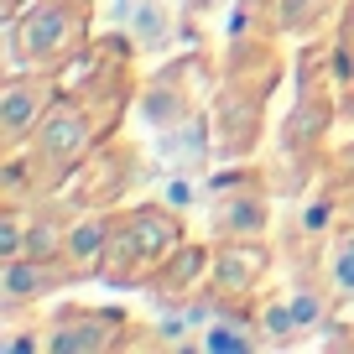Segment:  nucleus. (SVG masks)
I'll return each mask as SVG.
<instances>
[{
    "instance_id": "nucleus-14",
    "label": "nucleus",
    "mask_w": 354,
    "mask_h": 354,
    "mask_svg": "<svg viewBox=\"0 0 354 354\" xmlns=\"http://www.w3.org/2000/svg\"><path fill=\"white\" fill-rule=\"evenodd\" d=\"M156 198L167 203L172 214H183L188 219L193 209H203V203H214V183L198 172V167H177V172L162 177V188H156Z\"/></svg>"
},
{
    "instance_id": "nucleus-6",
    "label": "nucleus",
    "mask_w": 354,
    "mask_h": 354,
    "mask_svg": "<svg viewBox=\"0 0 354 354\" xmlns=\"http://www.w3.org/2000/svg\"><path fill=\"white\" fill-rule=\"evenodd\" d=\"M328 287H292L281 292V297H266L261 308H255V318H261L266 328V344H297L308 339L313 328H323V318H328Z\"/></svg>"
},
{
    "instance_id": "nucleus-12",
    "label": "nucleus",
    "mask_w": 354,
    "mask_h": 354,
    "mask_svg": "<svg viewBox=\"0 0 354 354\" xmlns=\"http://www.w3.org/2000/svg\"><path fill=\"white\" fill-rule=\"evenodd\" d=\"M209 141H214V131H209V120H203L198 110L183 115V120H172L162 131V162H167V172H177V167H203V162H209Z\"/></svg>"
},
{
    "instance_id": "nucleus-13",
    "label": "nucleus",
    "mask_w": 354,
    "mask_h": 354,
    "mask_svg": "<svg viewBox=\"0 0 354 354\" xmlns=\"http://www.w3.org/2000/svg\"><path fill=\"white\" fill-rule=\"evenodd\" d=\"M209 214H214V234L219 240H245V234L266 230V198L261 193H214Z\"/></svg>"
},
{
    "instance_id": "nucleus-19",
    "label": "nucleus",
    "mask_w": 354,
    "mask_h": 354,
    "mask_svg": "<svg viewBox=\"0 0 354 354\" xmlns=\"http://www.w3.org/2000/svg\"><path fill=\"white\" fill-rule=\"evenodd\" d=\"M344 37H349V47H354V16H349V26H344Z\"/></svg>"
},
{
    "instance_id": "nucleus-10",
    "label": "nucleus",
    "mask_w": 354,
    "mask_h": 354,
    "mask_svg": "<svg viewBox=\"0 0 354 354\" xmlns=\"http://www.w3.org/2000/svg\"><path fill=\"white\" fill-rule=\"evenodd\" d=\"M261 344H266V328H261V318H255L250 308L214 297V313H209V323H203L193 349L198 354H255Z\"/></svg>"
},
{
    "instance_id": "nucleus-8",
    "label": "nucleus",
    "mask_w": 354,
    "mask_h": 354,
    "mask_svg": "<svg viewBox=\"0 0 354 354\" xmlns=\"http://www.w3.org/2000/svg\"><path fill=\"white\" fill-rule=\"evenodd\" d=\"M78 271L68 261H57V255H11V261L0 266V302H6V313L26 308V302H42L53 297L57 287H68Z\"/></svg>"
},
{
    "instance_id": "nucleus-18",
    "label": "nucleus",
    "mask_w": 354,
    "mask_h": 354,
    "mask_svg": "<svg viewBox=\"0 0 354 354\" xmlns=\"http://www.w3.org/2000/svg\"><path fill=\"white\" fill-rule=\"evenodd\" d=\"M183 6H188V11H209L214 0H183Z\"/></svg>"
},
{
    "instance_id": "nucleus-5",
    "label": "nucleus",
    "mask_w": 354,
    "mask_h": 354,
    "mask_svg": "<svg viewBox=\"0 0 354 354\" xmlns=\"http://www.w3.org/2000/svg\"><path fill=\"white\" fill-rule=\"evenodd\" d=\"M53 104H57V78H47V68H16L0 88V141H6V151L32 141Z\"/></svg>"
},
{
    "instance_id": "nucleus-7",
    "label": "nucleus",
    "mask_w": 354,
    "mask_h": 354,
    "mask_svg": "<svg viewBox=\"0 0 354 354\" xmlns=\"http://www.w3.org/2000/svg\"><path fill=\"white\" fill-rule=\"evenodd\" d=\"M266 271H271V250H266L255 234H245V240H224L219 250H214L209 292L219 302H240V297H250V292L266 281Z\"/></svg>"
},
{
    "instance_id": "nucleus-4",
    "label": "nucleus",
    "mask_w": 354,
    "mask_h": 354,
    "mask_svg": "<svg viewBox=\"0 0 354 354\" xmlns=\"http://www.w3.org/2000/svg\"><path fill=\"white\" fill-rule=\"evenodd\" d=\"M131 328L136 323L120 308H63L47 318L42 349H53V354H110V349L136 344Z\"/></svg>"
},
{
    "instance_id": "nucleus-1",
    "label": "nucleus",
    "mask_w": 354,
    "mask_h": 354,
    "mask_svg": "<svg viewBox=\"0 0 354 354\" xmlns=\"http://www.w3.org/2000/svg\"><path fill=\"white\" fill-rule=\"evenodd\" d=\"M183 245H188L183 214H172L162 198L136 203V209L115 214L110 255H104V281H115V287H151Z\"/></svg>"
},
{
    "instance_id": "nucleus-17",
    "label": "nucleus",
    "mask_w": 354,
    "mask_h": 354,
    "mask_svg": "<svg viewBox=\"0 0 354 354\" xmlns=\"http://www.w3.org/2000/svg\"><path fill=\"white\" fill-rule=\"evenodd\" d=\"M26 250V224H21V214H6V219H0V255H6V261H11V255H21Z\"/></svg>"
},
{
    "instance_id": "nucleus-2",
    "label": "nucleus",
    "mask_w": 354,
    "mask_h": 354,
    "mask_svg": "<svg viewBox=\"0 0 354 354\" xmlns=\"http://www.w3.org/2000/svg\"><path fill=\"white\" fill-rule=\"evenodd\" d=\"M88 6L78 0H32L26 11L6 21V63L16 68H57L84 47Z\"/></svg>"
},
{
    "instance_id": "nucleus-3",
    "label": "nucleus",
    "mask_w": 354,
    "mask_h": 354,
    "mask_svg": "<svg viewBox=\"0 0 354 354\" xmlns=\"http://www.w3.org/2000/svg\"><path fill=\"white\" fill-rule=\"evenodd\" d=\"M100 125H104V120L88 110L84 100L57 94V104L47 110V120L37 125V136H32L37 177H42V183H63L68 172H78V167H84V156L94 151V141H100Z\"/></svg>"
},
{
    "instance_id": "nucleus-11",
    "label": "nucleus",
    "mask_w": 354,
    "mask_h": 354,
    "mask_svg": "<svg viewBox=\"0 0 354 354\" xmlns=\"http://www.w3.org/2000/svg\"><path fill=\"white\" fill-rule=\"evenodd\" d=\"M110 230H115V214H88V219L68 224V234H63V261L73 266L78 277H104Z\"/></svg>"
},
{
    "instance_id": "nucleus-15",
    "label": "nucleus",
    "mask_w": 354,
    "mask_h": 354,
    "mask_svg": "<svg viewBox=\"0 0 354 354\" xmlns=\"http://www.w3.org/2000/svg\"><path fill=\"white\" fill-rule=\"evenodd\" d=\"M323 287L333 302H354V234H344L323 261Z\"/></svg>"
},
{
    "instance_id": "nucleus-9",
    "label": "nucleus",
    "mask_w": 354,
    "mask_h": 354,
    "mask_svg": "<svg viewBox=\"0 0 354 354\" xmlns=\"http://www.w3.org/2000/svg\"><path fill=\"white\" fill-rule=\"evenodd\" d=\"M110 26L131 37V53L162 57L172 47L177 11H172V0H110Z\"/></svg>"
},
{
    "instance_id": "nucleus-16",
    "label": "nucleus",
    "mask_w": 354,
    "mask_h": 354,
    "mask_svg": "<svg viewBox=\"0 0 354 354\" xmlns=\"http://www.w3.org/2000/svg\"><path fill=\"white\" fill-rule=\"evenodd\" d=\"M63 224L57 219H42V224H32V230H26V250L21 255H63Z\"/></svg>"
}]
</instances>
